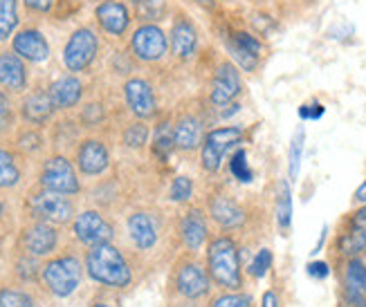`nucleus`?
<instances>
[{
    "label": "nucleus",
    "instance_id": "nucleus-1",
    "mask_svg": "<svg viewBox=\"0 0 366 307\" xmlns=\"http://www.w3.org/2000/svg\"><path fill=\"white\" fill-rule=\"evenodd\" d=\"M88 271L94 281H99L104 285L110 287H124L131 283V269L126 265L124 256L108 242H102V245H94L88 251L86 258Z\"/></svg>",
    "mask_w": 366,
    "mask_h": 307
},
{
    "label": "nucleus",
    "instance_id": "nucleus-2",
    "mask_svg": "<svg viewBox=\"0 0 366 307\" xmlns=\"http://www.w3.org/2000/svg\"><path fill=\"white\" fill-rule=\"evenodd\" d=\"M207 263H209L212 278L229 289L241 287V263H238V249L232 238H216L209 251H207Z\"/></svg>",
    "mask_w": 366,
    "mask_h": 307
},
{
    "label": "nucleus",
    "instance_id": "nucleus-3",
    "mask_svg": "<svg viewBox=\"0 0 366 307\" xmlns=\"http://www.w3.org/2000/svg\"><path fill=\"white\" fill-rule=\"evenodd\" d=\"M43 281L50 287L52 294L70 296L79 287V281H81V265H79V261L72 256L56 258V261L47 263L43 267Z\"/></svg>",
    "mask_w": 366,
    "mask_h": 307
},
{
    "label": "nucleus",
    "instance_id": "nucleus-4",
    "mask_svg": "<svg viewBox=\"0 0 366 307\" xmlns=\"http://www.w3.org/2000/svg\"><path fill=\"white\" fill-rule=\"evenodd\" d=\"M243 139V131L241 128H216L209 135L204 137V146H202V168L216 173L222 164V157H225L227 151H232L236 144H241Z\"/></svg>",
    "mask_w": 366,
    "mask_h": 307
},
{
    "label": "nucleus",
    "instance_id": "nucleus-5",
    "mask_svg": "<svg viewBox=\"0 0 366 307\" xmlns=\"http://www.w3.org/2000/svg\"><path fill=\"white\" fill-rule=\"evenodd\" d=\"M97 47L99 43L97 36L92 34V29L88 27L76 29L70 36L66 50H63V63H66V68L70 72H81L92 63L94 54H97Z\"/></svg>",
    "mask_w": 366,
    "mask_h": 307
},
{
    "label": "nucleus",
    "instance_id": "nucleus-6",
    "mask_svg": "<svg viewBox=\"0 0 366 307\" xmlns=\"http://www.w3.org/2000/svg\"><path fill=\"white\" fill-rule=\"evenodd\" d=\"M41 184L47 191L63 193V196L79 193V180L74 175L72 164L66 157H52V159L45 161L43 173H41Z\"/></svg>",
    "mask_w": 366,
    "mask_h": 307
},
{
    "label": "nucleus",
    "instance_id": "nucleus-7",
    "mask_svg": "<svg viewBox=\"0 0 366 307\" xmlns=\"http://www.w3.org/2000/svg\"><path fill=\"white\" fill-rule=\"evenodd\" d=\"M131 47H133V54L139 61L155 63V61H160L167 54L169 41L164 36V31L157 25H142L133 34Z\"/></svg>",
    "mask_w": 366,
    "mask_h": 307
},
{
    "label": "nucleus",
    "instance_id": "nucleus-8",
    "mask_svg": "<svg viewBox=\"0 0 366 307\" xmlns=\"http://www.w3.org/2000/svg\"><path fill=\"white\" fill-rule=\"evenodd\" d=\"M238 94H241V74H238V68L232 66V63H222L214 74L209 99L214 106H227Z\"/></svg>",
    "mask_w": 366,
    "mask_h": 307
},
{
    "label": "nucleus",
    "instance_id": "nucleus-9",
    "mask_svg": "<svg viewBox=\"0 0 366 307\" xmlns=\"http://www.w3.org/2000/svg\"><path fill=\"white\" fill-rule=\"evenodd\" d=\"M31 208L34 213L43 220L50 222H68L72 218V202L63 198V193L54 191H43L36 198H31Z\"/></svg>",
    "mask_w": 366,
    "mask_h": 307
},
{
    "label": "nucleus",
    "instance_id": "nucleus-10",
    "mask_svg": "<svg viewBox=\"0 0 366 307\" xmlns=\"http://www.w3.org/2000/svg\"><path fill=\"white\" fill-rule=\"evenodd\" d=\"M344 296L348 305L366 307V265L360 258H348L344 265Z\"/></svg>",
    "mask_w": 366,
    "mask_h": 307
},
{
    "label": "nucleus",
    "instance_id": "nucleus-11",
    "mask_svg": "<svg viewBox=\"0 0 366 307\" xmlns=\"http://www.w3.org/2000/svg\"><path fill=\"white\" fill-rule=\"evenodd\" d=\"M74 233L81 242L94 247L113 238V227L97 211H84L74 220Z\"/></svg>",
    "mask_w": 366,
    "mask_h": 307
},
{
    "label": "nucleus",
    "instance_id": "nucleus-12",
    "mask_svg": "<svg viewBox=\"0 0 366 307\" xmlns=\"http://www.w3.org/2000/svg\"><path fill=\"white\" fill-rule=\"evenodd\" d=\"M124 94H126V104H129V108L137 117L147 119L155 115V94L144 79H131L124 86Z\"/></svg>",
    "mask_w": 366,
    "mask_h": 307
},
{
    "label": "nucleus",
    "instance_id": "nucleus-13",
    "mask_svg": "<svg viewBox=\"0 0 366 307\" xmlns=\"http://www.w3.org/2000/svg\"><path fill=\"white\" fill-rule=\"evenodd\" d=\"M14 52L25 61L41 63L50 56V45L36 29H23L14 36Z\"/></svg>",
    "mask_w": 366,
    "mask_h": 307
},
{
    "label": "nucleus",
    "instance_id": "nucleus-14",
    "mask_svg": "<svg viewBox=\"0 0 366 307\" xmlns=\"http://www.w3.org/2000/svg\"><path fill=\"white\" fill-rule=\"evenodd\" d=\"M97 21L99 25L113 36H122L131 23V14L126 9V5L117 3V0H106L97 7Z\"/></svg>",
    "mask_w": 366,
    "mask_h": 307
},
{
    "label": "nucleus",
    "instance_id": "nucleus-15",
    "mask_svg": "<svg viewBox=\"0 0 366 307\" xmlns=\"http://www.w3.org/2000/svg\"><path fill=\"white\" fill-rule=\"evenodd\" d=\"M176 285L178 292L184 294L187 298H198L209 292V278H207V273L196 263H187L180 267Z\"/></svg>",
    "mask_w": 366,
    "mask_h": 307
},
{
    "label": "nucleus",
    "instance_id": "nucleus-16",
    "mask_svg": "<svg viewBox=\"0 0 366 307\" xmlns=\"http://www.w3.org/2000/svg\"><path fill=\"white\" fill-rule=\"evenodd\" d=\"M0 86H5L7 90H14V92H21L27 86L25 66L16 52L0 54Z\"/></svg>",
    "mask_w": 366,
    "mask_h": 307
},
{
    "label": "nucleus",
    "instance_id": "nucleus-17",
    "mask_svg": "<svg viewBox=\"0 0 366 307\" xmlns=\"http://www.w3.org/2000/svg\"><path fill=\"white\" fill-rule=\"evenodd\" d=\"M81 92H84V86L76 76H61L50 86V90H47L54 108H59V110L76 106L79 99H81Z\"/></svg>",
    "mask_w": 366,
    "mask_h": 307
},
{
    "label": "nucleus",
    "instance_id": "nucleus-18",
    "mask_svg": "<svg viewBox=\"0 0 366 307\" xmlns=\"http://www.w3.org/2000/svg\"><path fill=\"white\" fill-rule=\"evenodd\" d=\"M196 45H198V34H196V27L191 25L187 19H178L173 23L171 29V50L178 59H191L196 52Z\"/></svg>",
    "mask_w": 366,
    "mask_h": 307
},
{
    "label": "nucleus",
    "instance_id": "nucleus-19",
    "mask_svg": "<svg viewBox=\"0 0 366 307\" xmlns=\"http://www.w3.org/2000/svg\"><path fill=\"white\" fill-rule=\"evenodd\" d=\"M108 166V151L102 141L97 139H88L81 144L79 149V168L86 175H99Z\"/></svg>",
    "mask_w": 366,
    "mask_h": 307
},
{
    "label": "nucleus",
    "instance_id": "nucleus-20",
    "mask_svg": "<svg viewBox=\"0 0 366 307\" xmlns=\"http://www.w3.org/2000/svg\"><path fill=\"white\" fill-rule=\"evenodd\" d=\"M212 218L220 224L222 229H234V227H241V224L245 222V213L243 208L238 206L232 198L227 196H218L212 200Z\"/></svg>",
    "mask_w": 366,
    "mask_h": 307
},
{
    "label": "nucleus",
    "instance_id": "nucleus-21",
    "mask_svg": "<svg viewBox=\"0 0 366 307\" xmlns=\"http://www.w3.org/2000/svg\"><path fill=\"white\" fill-rule=\"evenodd\" d=\"M180 233H182L187 249L196 251L207 240V220H204L202 211H198V208L187 211L182 222H180Z\"/></svg>",
    "mask_w": 366,
    "mask_h": 307
},
{
    "label": "nucleus",
    "instance_id": "nucleus-22",
    "mask_svg": "<svg viewBox=\"0 0 366 307\" xmlns=\"http://www.w3.org/2000/svg\"><path fill=\"white\" fill-rule=\"evenodd\" d=\"M56 245V231L50 227V224H34V227H29L27 233H25V247L27 251H31L34 256H45L50 253Z\"/></svg>",
    "mask_w": 366,
    "mask_h": 307
},
{
    "label": "nucleus",
    "instance_id": "nucleus-23",
    "mask_svg": "<svg viewBox=\"0 0 366 307\" xmlns=\"http://www.w3.org/2000/svg\"><path fill=\"white\" fill-rule=\"evenodd\" d=\"M173 139H176V149L180 151H194L202 141V124L196 117H182L176 128H173Z\"/></svg>",
    "mask_w": 366,
    "mask_h": 307
},
{
    "label": "nucleus",
    "instance_id": "nucleus-24",
    "mask_svg": "<svg viewBox=\"0 0 366 307\" xmlns=\"http://www.w3.org/2000/svg\"><path fill=\"white\" fill-rule=\"evenodd\" d=\"M52 110H54V104L50 99V94L34 92V94H29L23 104V117L31 124H43L50 119Z\"/></svg>",
    "mask_w": 366,
    "mask_h": 307
},
{
    "label": "nucleus",
    "instance_id": "nucleus-25",
    "mask_svg": "<svg viewBox=\"0 0 366 307\" xmlns=\"http://www.w3.org/2000/svg\"><path fill=\"white\" fill-rule=\"evenodd\" d=\"M129 233L139 249H151L157 240L155 227L147 213H135L129 218Z\"/></svg>",
    "mask_w": 366,
    "mask_h": 307
},
{
    "label": "nucleus",
    "instance_id": "nucleus-26",
    "mask_svg": "<svg viewBox=\"0 0 366 307\" xmlns=\"http://www.w3.org/2000/svg\"><path fill=\"white\" fill-rule=\"evenodd\" d=\"M337 249L346 258H355L366 249V231L355 227V224H346V229L337 238Z\"/></svg>",
    "mask_w": 366,
    "mask_h": 307
},
{
    "label": "nucleus",
    "instance_id": "nucleus-27",
    "mask_svg": "<svg viewBox=\"0 0 366 307\" xmlns=\"http://www.w3.org/2000/svg\"><path fill=\"white\" fill-rule=\"evenodd\" d=\"M277 222H279V229L283 231V236H288V231L292 227V191H290V182L288 180H281V184H279Z\"/></svg>",
    "mask_w": 366,
    "mask_h": 307
},
{
    "label": "nucleus",
    "instance_id": "nucleus-28",
    "mask_svg": "<svg viewBox=\"0 0 366 307\" xmlns=\"http://www.w3.org/2000/svg\"><path fill=\"white\" fill-rule=\"evenodd\" d=\"M304 144H306V131L304 126H299L292 141H290V151H288V175H290V182H295L299 177L301 171V157H304Z\"/></svg>",
    "mask_w": 366,
    "mask_h": 307
},
{
    "label": "nucleus",
    "instance_id": "nucleus-29",
    "mask_svg": "<svg viewBox=\"0 0 366 307\" xmlns=\"http://www.w3.org/2000/svg\"><path fill=\"white\" fill-rule=\"evenodd\" d=\"M225 47H227V52H229V56H232V61L236 63V68H241L243 72H254L259 68V56L257 54H252V52H247L245 47H241L236 43V39L234 36H225Z\"/></svg>",
    "mask_w": 366,
    "mask_h": 307
},
{
    "label": "nucleus",
    "instance_id": "nucleus-30",
    "mask_svg": "<svg viewBox=\"0 0 366 307\" xmlns=\"http://www.w3.org/2000/svg\"><path fill=\"white\" fill-rule=\"evenodd\" d=\"M173 149H176V139H173V128H171L169 121H162L160 126L155 128L153 153L160 157V159H167Z\"/></svg>",
    "mask_w": 366,
    "mask_h": 307
},
{
    "label": "nucleus",
    "instance_id": "nucleus-31",
    "mask_svg": "<svg viewBox=\"0 0 366 307\" xmlns=\"http://www.w3.org/2000/svg\"><path fill=\"white\" fill-rule=\"evenodd\" d=\"M19 25V7L16 0H0V41H7Z\"/></svg>",
    "mask_w": 366,
    "mask_h": 307
},
{
    "label": "nucleus",
    "instance_id": "nucleus-32",
    "mask_svg": "<svg viewBox=\"0 0 366 307\" xmlns=\"http://www.w3.org/2000/svg\"><path fill=\"white\" fill-rule=\"evenodd\" d=\"M19 168L14 164V157L0 149V188H9V186H16L19 184Z\"/></svg>",
    "mask_w": 366,
    "mask_h": 307
},
{
    "label": "nucleus",
    "instance_id": "nucleus-33",
    "mask_svg": "<svg viewBox=\"0 0 366 307\" xmlns=\"http://www.w3.org/2000/svg\"><path fill=\"white\" fill-rule=\"evenodd\" d=\"M229 171H232V175L236 177L238 182H243V184H247V182H252V171H249V164H247V153L245 151H236L234 155H232V161H229Z\"/></svg>",
    "mask_w": 366,
    "mask_h": 307
},
{
    "label": "nucleus",
    "instance_id": "nucleus-34",
    "mask_svg": "<svg viewBox=\"0 0 366 307\" xmlns=\"http://www.w3.org/2000/svg\"><path fill=\"white\" fill-rule=\"evenodd\" d=\"M191 196H194V182H191L189 177H184V175L176 177V180H173V184H171L169 198L173 202H187Z\"/></svg>",
    "mask_w": 366,
    "mask_h": 307
},
{
    "label": "nucleus",
    "instance_id": "nucleus-35",
    "mask_svg": "<svg viewBox=\"0 0 366 307\" xmlns=\"http://www.w3.org/2000/svg\"><path fill=\"white\" fill-rule=\"evenodd\" d=\"M147 139H149V128L144 124H133L126 128V133H124L126 146H131V149H142L147 144Z\"/></svg>",
    "mask_w": 366,
    "mask_h": 307
},
{
    "label": "nucleus",
    "instance_id": "nucleus-36",
    "mask_svg": "<svg viewBox=\"0 0 366 307\" xmlns=\"http://www.w3.org/2000/svg\"><path fill=\"white\" fill-rule=\"evenodd\" d=\"M269 265H272V251H269V249H261L257 253V258L252 261V265H249L252 276L263 278L265 273H267V269H269Z\"/></svg>",
    "mask_w": 366,
    "mask_h": 307
},
{
    "label": "nucleus",
    "instance_id": "nucleus-37",
    "mask_svg": "<svg viewBox=\"0 0 366 307\" xmlns=\"http://www.w3.org/2000/svg\"><path fill=\"white\" fill-rule=\"evenodd\" d=\"M0 307H31V301L23 292L3 289V292H0Z\"/></svg>",
    "mask_w": 366,
    "mask_h": 307
},
{
    "label": "nucleus",
    "instance_id": "nucleus-38",
    "mask_svg": "<svg viewBox=\"0 0 366 307\" xmlns=\"http://www.w3.org/2000/svg\"><path fill=\"white\" fill-rule=\"evenodd\" d=\"M234 39H236V43L241 45V47H245L247 52H252V54H261L263 52V45H261V41L257 39V36H252V34H247V31H236L234 34Z\"/></svg>",
    "mask_w": 366,
    "mask_h": 307
},
{
    "label": "nucleus",
    "instance_id": "nucleus-39",
    "mask_svg": "<svg viewBox=\"0 0 366 307\" xmlns=\"http://www.w3.org/2000/svg\"><path fill=\"white\" fill-rule=\"evenodd\" d=\"M214 307H252V298L243 294H225L216 298Z\"/></svg>",
    "mask_w": 366,
    "mask_h": 307
},
{
    "label": "nucleus",
    "instance_id": "nucleus-40",
    "mask_svg": "<svg viewBox=\"0 0 366 307\" xmlns=\"http://www.w3.org/2000/svg\"><path fill=\"white\" fill-rule=\"evenodd\" d=\"M324 112H326V108H324V104H320V101H315V104H304L299 108V117L301 119H312V121H317V119H322L324 117Z\"/></svg>",
    "mask_w": 366,
    "mask_h": 307
},
{
    "label": "nucleus",
    "instance_id": "nucleus-41",
    "mask_svg": "<svg viewBox=\"0 0 366 307\" xmlns=\"http://www.w3.org/2000/svg\"><path fill=\"white\" fill-rule=\"evenodd\" d=\"M11 126V108L5 92H0V133Z\"/></svg>",
    "mask_w": 366,
    "mask_h": 307
},
{
    "label": "nucleus",
    "instance_id": "nucleus-42",
    "mask_svg": "<svg viewBox=\"0 0 366 307\" xmlns=\"http://www.w3.org/2000/svg\"><path fill=\"white\" fill-rule=\"evenodd\" d=\"M306 269H308V276H310V278H317V281H324V278H328V273H330V267H328L324 261L310 263Z\"/></svg>",
    "mask_w": 366,
    "mask_h": 307
},
{
    "label": "nucleus",
    "instance_id": "nucleus-43",
    "mask_svg": "<svg viewBox=\"0 0 366 307\" xmlns=\"http://www.w3.org/2000/svg\"><path fill=\"white\" fill-rule=\"evenodd\" d=\"M348 224H355V227L366 231V204L362 208H357L355 213H351V218H348Z\"/></svg>",
    "mask_w": 366,
    "mask_h": 307
},
{
    "label": "nucleus",
    "instance_id": "nucleus-44",
    "mask_svg": "<svg viewBox=\"0 0 366 307\" xmlns=\"http://www.w3.org/2000/svg\"><path fill=\"white\" fill-rule=\"evenodd\" d=\"M25 5L31 7L34 11H47L52 7V0H25Z\"/></svg>",
    "mask_w": 366,
    "mask_h": 307
},
{
    "label": "nucleus",
    "instance_id": "nucleus-45",
    "mask_svg": "<svg viewBox=\"0 0 366 307\" xmlns=\"http://www.w3.org/2000/svg\"><path fill=\"white\" fill-rule=\"evenodd\" d=\"M261 307H279V298H277V294H274V292H265V294H263V303H261Z\"/></svg>",
    "mask_w": 366,
    "mask_h": 307
},
{
    "label": "nucleus",
    "instance_id": "nucleus-46",
    "mask_svg": "<svg viewBox=\"0 0 366 307\" xmlns=\"http://www.w3.org/2000/svg\"><path fill=\"white\" fill-rule=\"evenodd\" d=\"M353 200L355 202H362V204H366V180L357 186V191L353 193Z\"/></svg>",
    "mask_w": 366,
    "mask_h": 307
},
{
    "label": "nucleus",
    "instance_id": "nucleus-47",
    "mask_svg": "<svg viewBox=\"0 0 366 307\" xmlns=\"http://www.w3.org/2000/svg\"><path fill=\"white\" fill-rule=\"evenodd\" d=\"M326 233H328V227H324L322 229V236H320V242L315 245V249H312V253H320V249H322V245H324V240H326Z\"/></svg>",
    "mask_w": 366,
    "mask_h": 307
},
{
    "label": "nucleus",
    "instance_id": "nucleus-48",
    "mask_svg": "<svg viewBox=\"0 0 366 307\" xmlns=\"http://www.w3.org/2000/svg\"><path fill=\"white\" fill-rule=\"evenodd\" d=\"M198 3H200L202 7H212V5H214V0H198Z\"/></svg>",
    "mask_w": 366,
    "mask_h": 307
},
{
    "label": "nucleus",
    "instance_id": "nucleus-49",
    "mask_svg": "<svg viewBox=\"0 0 366 307\" xmlns=\"http://www.w3.org/2000/svg\"><path fill=\"white\" fill-rule=\"evenodd\" d=\"M92 307H108V305H104V303H97V305H92Z\"/></svg>",
    "mask_w": 366,
    "mask_h": 307
},
{
    "label": "nucleus",
    "instance_id": "nucleus-50",
    "mask_svg": "<svg viewBox=\"0 0 366 307\" xmlns=\"http://www.w3.org/2000/svg\"><path fill=\"white\" fill-rule=\"evenodd\" d=\"M0 216H3V204H0Z\"/></svg>",
    "mask_w": 366,
    "mask_h": 307
},
{
    "label": "nucleus",
    "instance_id": "nucleus-51",
    "mask_svg": "<svg viewBox=\"0 0 366 307\" xmlns=\"http://www.w3.org/2000/svg\"><path fill=\"white\" fill-rule=\"evenodd\" d=\"M133 3H142V0H133Z\"/></svg>",
    "mask_w": 366,
    "mask_h": 307
},
{
    "label": "nucleus",
    "instance_id": "nucleus-52",
    "mask_svg": "<svg viewBox=\"0 0 366 307\" xmlns=\"http://www.w3.org/2000/svg\"><path fill=\"white\" fill-rule=\"evenodd\" d=\"M306 3H312V0H306Z\"/></svg>",
    "mask_w": 366,
    "mask_h": 307
}]
</instances>
